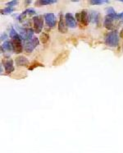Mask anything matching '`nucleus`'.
Masks as SVG:
<instances>
[{
	"instance_id": "f257e3e1",
	"label": "nucleus",
	"mask_w": 123,
	"mask_h": 153,
	"mask_svg": "<svg viewBox=\"0 0 123 153\" xmlns=\"http://www.w3.org/2000/svg\"><path fill=\"white\" fill-rule=\"evenodd\" d=\"M107 46L110 47H116L118 45V35L117 31H112L107 35L105 40Z\"/></svg>"
},
{
	"instance_id": "f03ea898",
	"label": "nucleus",
	"mask_w": 123,
	"mask_h": 153,
	"mask_svg": "<svg viewBox=\"0 0 123 153\" xmlns=\"http://www.w3.org/2000/svg\"><path fill=\"white\" fill-rule=\"evenodd\" d=\"M69 55H70V51L66 50L64 51V52H62L54 59V61L53 63V65H54V66L61 65L63 63H65L67 61Z\"/></svg>"
},
{
	"instance_id": "7ed1b4c3",
	"label": "nucleus",
	"mask_w": 123,
	"mask_h": 153,
	"mask_svg": "<svg viewBox=\"0 0 123 153\" xmlns=\"http://www.w3.org/2000/svg\"><path fill=\"white\" fill-rule=\"evenodd\" d=\"M11 45H12V48H13V50L15 51V53L19 54L22 52V40L19 37V35H17L14 38H12Z\"/></svg>"
},
{
	"instance_id": "20e7f679",
	"label": "nucleus",
	"mask_w": 123,
	"mask_h": 153,
	"mask_svg": "<svg viewBox=\"0 0 123 153\" xmlns=\"http://www.w3.org/2000/svg\"><path fill=\"white\" fill-rule=\"evenodd\" d=\"M39 45V40L37 38H32L25 43V50L27 53H30L36 46Z\"/></svg>"
},
{
	"instance_id": "39448f33",
	"label": "nucleus",
	"mask_w": 123,
	"mask_h": 153,
	"mask_svg": "<svg viewBox=\"0 0 123 153\" xmlns=\"http://www.w3.org/2000/svg\"><path fill=\"white\" fill-rule=\"evenodd\" d=\"M43 25H44V22L42 17H36L34 18V27L36 33H39L41 31V30L43 28Z\"/></svg>"
},
{
	"instance_id": "423d86ee",
	"label": "nucleus",
	"mask_w": 123,
	"mask_h": 153,
	"mask_svg": "<svg viewBox=\"0 0 123 153\" xmlns=\"http://www.w3.org/2000/svg\"><path fill=\"white\" fill-rule=\"evenodd\" d=\"M76 17H78V20L80 22V23L84 26H87L89 21H90V18H89V15L87 13L86 11H82L80 14H77Z\"/></svg>"
},
{
	"instance_id": "0eeeda50",
	"label": "nucleus",
	"mask_w": 123,
	"mask_h": 153,
	"mask_svg": "<svg viewBox=\"0 0 123 153\" xmlns=\"http://www.w3.org/2000/svg\"><path fill=\"white\" fill-rule=\"evenodd\" d=\"M65 20H66L67 26L70 28H75L76 27V22L72 13H67L65 15Z\"/></svg>"
},
{
	"instance_id": "6e6552de",
	"label": "nucleus",
	"mask_w": 123,
	"mask_h": 153,
	"mask_svg": "<svg viewBox=\"0 0 123 153\" xmlns=\"http://www.w3.org/2000/svg\"><path fill=\"white\" fill-rule=\"evenodd\" d=\"M45 22L47 25L50 27H53L56 24V20H55V16L53 13H47L45 15Z\"/></svg>"
},
{
	"instance_id": "1a4fd4ad",
	"label": "nucleus",
	"mask_w": 123,
	"mask_h": 153,
	"mask_svg": "<svg viewBox=\"0 0 123 153\" xmlns=\"http://www.w3.org/2000/svg\"><path fill=\"white\" fill-rule=\"evenodd\" d=\"M3 65L5 68V71L7 73H10L13 70H14V67L12 65V61L11 60H7L3 62Z\"/></svg>"
},
{
	"instance_id": "9d476101",
	"label": "nucleus",
	"mask_w": 123,
	"mask_h": 153,
	"mask_svg": "<svg viewBox=\"0 0 123 153\" xmlns=\"http://www.w3.org/2000/svg\"><path fill=\"white\" fill-rule=\"evenodd\" d=\"M28 59L26 57L20 56L16 58V63L18 66H25L26 64H28Z\"/></svg>"
},
{
	"instance_id": "9b49d317",
	"label": "nucleus",
	"mask_w": 123,
	"mask_h": 153,
	"mask_svg": "<svg viewBox=\"0 0 123 153\" xmlns=\"http://www.w3.org/2000/svg\"><path fill=\"white\" fill-rule=\"evenodd\" d=\"M58 31L61 32V33H66L67 31V29L65 26V22L62 19V17L60 18V21H59V23H58Z\"/></svg>"
},
{
	"instance_id": "f8f14e48",
	"label": "nucleus",
	"mask_w": 123,
	"mask_h": 153,
	"mask_svg": "<svg viewBox=\"0 0 123 153\" xmlns=\"http://www.w3.org/2000/svg\"><path fill=\"white\" fill-rule=\"evenodd\" d=\"M56 3V1H45V0H43V1H38V2H36V3H35V5H37L38 7H40V6L42 5L52 4V3Z\"/></svg>"
},
{
	"instance_id": "ddd939ff",
	"label": "nucleus",
	"mask_w": 123,
	"mask_h": 153,
	"mask_svg": "<svg viewBox=\"0 0 123 153\" xmlns=\"http://www.w3.org/2000/svg\"><path fill=\"white\" fill-rule=\"evenodd\" d=\"M3 49H5L6 50H13L11 43L8 42V41H6L5 43H3Z\"/></svg>"
},
{
	"instance_id": "4468645a",
	"label": "nucleus",
	"mask_w": 123,
	"mask_h": 153,
	"mask_svg": "<svg viewBox=\"0 0 123 153\" xmlns=\"http://www.w3.org/2000/svg\"><path fill=\"white\" fill-rule=\"evenodd\" d=\"M49 39V36L45 33H43V34L40 35V40L43 44H45L48 40Z\"/></svg>"
},
{
	"instance_id": "2eb2a0df",
	"label": "nucleus",
	"mask_w": 123,
	"mask_h": 153,
	"mask_svg": "<svg viewBox=\"0 0 123 153\" xmlns=\"http://www.w3.org/2000/svg\"><path fill=\"white\" fill-rule=\"evenodd\" d=\"M12 11H13V8H11V7H6V8H4L3 10H2L1 12H2V14H9Z\"/></svg>"
},
{
	"instance_id": "dca6fc26",
	"label": "nucleus",
	"mask_w": 123,
	"mask_h": 153,
	"mask_svg": "<svg viewBox=\"0 0 123 153\" xmlns=\"http://www.w3.org/2000/svg\"><path fill=\"white\" fill-rule=\"evenodd\" d=\"M107 3V1H98V0H95V1H91L90 3L91 4H94V5H100L103 3Z\"/></svg>"
},
{
	"instance_id": "f3484780",
	"label": "nucleus",
	"mask_w": 123,
	"mask_h": 153,
	"mask_svg": "<svg viewBox=\"0 0 123 153\" xmlns=\"http://www.w3.org/2000/svg\"><path fill=\"white\" fill-rule=\"evenodd\" d=\"M17 3H18V2H17V1H11L8 3H7V7H11L12 8V7L14 5H17Z\"/></svg>"
},
{
	"instance_id": "a211bd4d",
	"label": "nucleus",
	"mask_w": 123,
	"mask_h": 153,
	"mask_svg": "<svg viewBox=\"0 0 123 153\" xmlns=\"http://www.w3.org/2000/svg\"><path fill=\"white\" fill-rule=\"evenodd\" d=\"M106 12L108 13V15H112V14H115V13H116V12H115V10H114L112 7H108V8H107Z\"/></svg>"
},
{
	"instance_id": "6ab92c4d",
	"label": "nucleus",
	"mask_w": 123,
	"mask_h": 153,
	"mask_svg": "<svg viewBox=\"0 0 123 153\" xmlns=\"http://www.w3.org/2000/svg\"><path fill=\"white\" fill-rule=\"evenodd\" d=\"M17 35H17V33L16 32V31H15L14 29H11V31H10V37L12 39V38H14V37L17 36Z\"/></svg>"
},
{
	"instance_id": "aec40b11",
	"label": "nucleus",
	"mask_w": 123,
	"mask_h": 153,
	"mask_svg": "<svg viewBox=\"0 0 123 153\" xmlns=\"http://www.w3.org/2000/svg\"><path fill=\"white\" fill-rule=\"evenodd\" d=\"M119 18H121V19L123 20V12H122L121 14H119Z\"/></svg>"
},
{
	"instance_id": "412c9836",
	"label": "nucleus",
	"mask_w": 123,
	"mask_h": 153,
	"mask_svg": "<svg viewBox=\"0 0 123 153\" xmlns=\"http://www.w3.org/2000/svg\"><path fill=\"white\" fill-rule=\"evenodd\" d=\"M120 35H121V37L123 39V28L122 30V31H121V33H120Z\"/></svg>"
}]
</instances>
